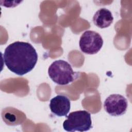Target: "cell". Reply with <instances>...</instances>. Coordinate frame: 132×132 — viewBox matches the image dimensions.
<instances>
[{
	"label": "cell",
	"instance_id": "obj_1",
	"mask_svg": "<svg viewBox=\"0 0 132 132\" xmlns=\"http://www.w3.org/2000/svg\"><path fill=\"white\" fill-rule=\"evenodd\" d=\"M3 59L10 71L22 76L35 68L38 61V54L31 44L16 41L9 44L5 48Z\"/></svg>",
	"mask_w": 132,
	"mask_h": 132
},
{
	"label": "cell",
	"instance_id": "obj_7",
	"mask_svg": "<svg viewBox=\"0 0 132 132\" xmlns=\"http://www.w3.org/2000/svg\"><path fill=\"white\" fill-rule=\"evenodd\" d=\"M113 21V17L111 11L105 8L98 9L93 17V22L95 25L101 28L109 27Z\"/></svg>",
	"mask_w": 132,
	"mask_h": 132
},
{
	"label": "cell",
	"instance_id": "obj_2",
	"mask_svg": "<svg viewBox=\"0 0 132 132\" xmlns=\"http://www.w3.org/2000/svg\"><path fill=\"white\" fill-rule=\"evenodd\" d=\"M48 74L50 78L59 85H66L73 82L75 75L71 65L63 60L54 61L48 67Z\"/></svg>",
	"mask_w": 132,
	"mask_h": 132
},
{
	"label": "cell",
	"instance_id": "obj_4",
	"mask_svg": "<svg viewBox=\"0 0 132 132\" xmlns=\"http://www.w3.org/2000/svg\"><path fill=\"white\" fill-rule=\"evenodd\" d=\"M103 45V40L101 36L93 30H86L81 36L79 45L83 53L93 55L96 54Z\"/></svg>",
	"mask_w": 132,
	"mask_h": 132
},
{
	"label": "cell",
	"instance_id": "obj_3",
	"mask_svg": "<svg viewBox=\"0 0 132 132\" xmlns=\"http://www.w3.org/2000/svg\"><path fill=\"white\" fill-rule=\"evenodd\" d=\"M66 117L63 127L67 131H86L92 128L91 114L86 110L73 111Z\"/></svg>",
	"mask_w": 132,
	"mask_h": 132
},
{
	"label": "cell",
	"instance_id": "obj_6",
	"mask_svg": "<svg viewBox=\"0 0 132 132\" xmlns=\"http://www.w3.org/2000/svg\"><path fill=\"white\" fill-rule=\"evenodd\" d=\"M52 112L58 117H67L71 108V103L65 95H58L52 98L49 105Z\"/></svg>",
	"mask_w": 132,
	"mask_h": 132
},
{
	"label": "cell",
	"instance_id": "obj_5",
	"mask_svg": "<svg viewBox=\"0 0 132 132\" xmlns=\"http://www.w3.org/2000/svg\"><path fill=\"white\" fill-rule=\"evenodd\" d=\"M127 101L123 96L113 94L108 96L104 103L105 111L110 116L118 117L122 116L126 111Z\"/></svg>",
	"mask_w": 132,
	"mask_h": 132
}]
</instances>
